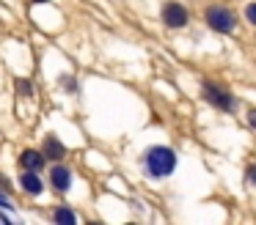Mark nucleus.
<instances>
[{"instance_id":"f03ea898","label":"nucleus","mask_w":256,"mask_h":225,"mask_svg":"<svg viewBox=\"0 0 256 225\" xmlns=\"http://www.w3.org/2000/svg\"><path fill=\"white\" fill-rule=\"evenodd\" d=\"M204 19H206V25L218 33H232L234 27H237V16H234L226 5H210Z\"/></svg>"},{"instance_id":"7ed1b4c3","label":"nucleus","mask_w":256,"mask_h":225,"mask_svg":"<svg viewBox=\"0 0 256 225\" xmlns=\"http://www.w3.org/2000/svg\"><path fill=\"white\" fill-rule=\"evenodd\" d=\"M204 99L210 104H215L218 110H234V104H237L232 93H226L223 88L212 85V82H204Z\"/></svg>"},{"instance_id":"f8f14e48","label":"nucleus","mask_w":256,"mask_h":225,"mask_svg":"<svg viewBox=\"0 0 256 225\" xmlns=\"http://www.w3.org/2000/svg\"><path fill=\"white\" fill-rule=\"evenodd\" d=\"M245 181H248L250 187H256V165H250L248 173H245Z\"/></svg>"},{"instance_id":"6e6552de","label":"nucleus","mask_w":256,"mask_h":225,"mask_svg":"<svg viewBox=\"0 0 256 225\" xmlns=\"http://www.w3.org/2000/svg\"><path fill=\"white\" fill-rule=\"evenodd\" d=\"M44 157L47 159H64V146L56 135H47L44 137Z\"/></svg>"},{"instance_id":"39448f33","label":"nucleus","mask_w":256,"mask_h":225,"mask_svg":"<svg viewBox=\"0 0 256 225\" xmlns=\"http://www.w3.org/2000/svg\"><path fill=\"white\" fill-rule=\"evenodd\" d=\"M50 184L56 187L58 192H66L72 187V170L66 165H52L50 168Z\"/></svg>"},{"instance_id":"0eeeda50","label":"nucleus","mask_w":256,"mask_h":225,"mask_svg":"<svg viewBox=\"0 0 256 225\" xmlns=\"http://www.w3.org/2000/svg\"><path fill=\"white\" fill-rule=\"evenodd\" d=\"M20 187H22L28 195H42V192H44V181L39 179L36 170H22V176H20Z\"/></svg>"},{"instance_id":"4468645a","label":"nucleus","mask_w":256,"mask_h":225,"mask_svg":"<svg viewBox=\"0 0 256 225\" xmlns=\"http://www.w3.org/2000/svg\"><path fill=\"white\" fill-rule=\"evenodd\" d=\"M34 3H47V0H34Z\"/></svg>"},{"instance_id":"20e7f679","label":"nucleus","mask_w":256,"mask_h":225,"mask_svg":"<svg viewBox=\"0 0 256 225\" xmlns=\"http://www.w3.org/2000/svg\"><path fill=\"white\" fill-rule=\"evenodd\" d=\"M162 22H166L168 27H184L188 25V8H184L182 3H166L162 5Z\"/></svg>"},{"instance_id":"f257e3e1","label":"nucleus","mask_w":256,"mask_h":225,"mask_svg":"<svg viewBox=\"0 0 256 225\" xmlns=\"http://www.w3.org/2000/svg\"><path fill=\"white\" fill-rule=\"evenodd\" d=\"M144 168L152 179H166V176H171L174 168H176V154L168 146H152L149 151L144 154Z\"/></svg>"},{"instance_id":"1a4fd4ad","label":"nucleus","mask_w":256,"mask_h":225,"mask_svg":"<svg viewBox=\"0 0 256 225\" xmlns=\"http://www.w3.org/2000/svg\"><path fill=\"white\" fill-rule=\"evenodd\" d=\"M52 220H56L58 225H72L78 217H74V212H69V209L61 206V209H56V212H52Z\"/></svg>"},{"instance_id":"9d476101","label":"nucleus","mask_w":256,"mask_h":225,"mask_svg":"<svg viewBox=\"0 0 256 225\" xmlns=\"http://www.w3.org/2000/svg\"><path fill=\"white\" fill-rule=\"evenodd\" d=\"M17 91H20V96H30V93H34V85H30L28 80H17Z\"/></svg>"},{"instance_id":"9b49d317","label":"nucleus","mask_w":256,"mask_h":225,"mask_svg":"<svg viewBox=\"0 0 256 225\" xmlns=\"http://www.w3.org/2000/svg\"><path fill=\"white\" fill-rule=\"evenodd\" d=\"M245 19H248L250 25H256V3H248V5H245Z\"/></svg>"},{"instance_id":"423d86ee","label":"nucleus","mask_w":256,"mask_h":225,"mask_svg":"<svg viewBox=\"0 0 256 225\" xmlns=\"http://www.w3.org/2000/svg\"><path fill=\"white\" fill-rule=\"evenodd\" d=\"M47 157L42 151H36V148H25L22 154H20V165H22V170H36L39 173L42 168H44Z\"/></svg>"},{"instance_id":"ddd939ff","label":"nucleus","mask_w":256,"mask_h":225,"mask_svg":"<svg viewBox=\"0 0 256 225\" xmlns=\"http://www.w3.org/2000/svg\"><path fill=\"white\" fill-rule=\"evenodd\" d=\"M248 124L256 129V110H250V113H248Z\"/></svg>"}]
</instances>
